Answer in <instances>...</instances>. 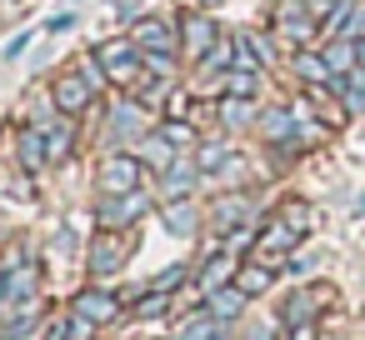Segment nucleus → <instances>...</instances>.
Masks as SVG:
<instances>
[{"instance_id": "obj_3", "label": "nucleus", "mask_w": 365, "mask_h": 340, "mask_svg": "<svg viewBox=\"0 0 365 340\" xmlns=\"http://www.w3.org/2000/svg\"><path fill=\"white\" fill-rule=\"evenodd\" d=\"M96 66H106L115 81H135V71H140V46H135V41H106V46H96Z\"/></svg>"}, {"instance_id": "obj_8", "label": "nucleus", "mask_w": 365, "mask_h": 340, "mask_svg": "<svg viewBox=\"0 0 365 340\" xmlns=\"http://www.w3.org/2000/svg\"><path fill=\"white\" fill-rule=\"evenodd\" d=\"M260 135H265V140H275V145H280V140H295V115H290L285 105L265 110V115H260Z\"/></svg>"}, {"instance_id": "obj_2", "label": "nucleus", "mask_w": 365, "mask_h": 340, "mask_svg": "<svg viewBox=\"0 0 365 340\" xmlns=\"http://www.w3.org/2000/svg\"><path fill=\"white\" fill-rule=\"evenodd\" d=\"M51 101H56V110H66V115H81V110L96 101V86H91L81 71H66V76H56V86H51Z\"/></svg>"}, {"instance_id": "obj_33", "label": "nucleus", "mask_w": 365, "mask_h": 340, "mask_svg": "<svg viewBox=\"0 0 365 340\" xmlns=\"http://www.w3.org/2000/svg\"><path fill=\"white\" fill-rule=\"evenodd\" d=\"M355 66H360V71H365V36H360V41H355Z\"/></svg>"}, {"instance_id": "obj_30", "label": "nucleus", "mask_w": 365, "mask_h": 340, "mask_svg": "<svg viewBox=\"0 0 365 340\" xmlns=\"http://www.w3.org/2000/svg\"><path fill=\"white\" fill-rule=\"evenodd\" d=\"M230 270H235V265H230V260H225V255H215V260H210V265H205V285H210V290H215V285H220V280H225V275H230Z\"/></svg>"}, {"instance_id": "obj_20", "label": "nucleus", "mask_w": 365, "mask_h": 340, "mask_svg": "<svg viewBox=\"0 0 365 340\" xmlns=\"http://www.w3.org/2000/svg\"><path fill=\"white\" fill-rule=\"evenodd\" d=\"M220 125H225V130H240V125H250V101H240V96H225V101H220Z\"/></svg>"}, {"instance_id": "obj_34", "label": "nucleus", "mask_w": 365, "mask_h": 340, "mask_svg": "<svg viewBox=\"0 0 365 340\" xmlns=\"http://www.w3.org/2000/svg\"><path fill=\"white\" fill-rule=\"evenodd\" d=\"M295 340H315V330H310V325H300V330H295Z\"/></svg>"}, {"instance_id": "obj_32", "label": "nucleus", "mask_w": 365, "mask_h": 340, "mask_svg": "<svg viewBox=\"0 0 365 340\" xmlns=\"http://www.w3.org/2000/svg\"><path fill=\"white\" fill-rule=\"evenodd\" d=\"M26 46H31V31H26V36H16V41H11V46H6V56H21V51H26Z\"/></svg>"}, {"instance_id": "obj_24", "label": "nucleus", "mask_w": 365, "mask_h": 340, "mask_svg": "<svg viewBox=\"0 0 365 340\" xmlns=\"http://www.w3.org/2000/svg\"><path fill=\"white\" fill-rule=\"evenodd\" d=\"M160 135H165L175 150H180V145H195V125H190V120H165V125H160Z\"/></svg>"}, {"instance_id": "obj_35", "label": "nucleus", "mask_w": 365, "mask_h": 340, "mask_svg": "<svg viewBox=\"0 0 365 340\" xmlns=\"http://www.w3.org/2000/svg\"><path fill=\"white\" fill-rule=\"evenodd\" d=\"M190 6H200V11H210V6H220V0H190Z\"/></svg>"}, {"instance_id": "obj_1", "label": "nucleus", "mask_w": 365, "mask_h": 340, "mask_svg": "<svg viewBox=\"0 0 365 340\" xmlns=\"http://www.w3.org/2000/svg\"><path fill=\"white\" fill-rule=\"evenodd\" d=\"M275 26H280V36L285 41H295V46H310L315 36H320V21L310 16V0H275Z\"/></svg>"}, {"instance_id": "obj_13", "label": "nucleus", "mask_w": 365, "mask_h": 340, "mask_svg": "<svg viewBox=\"0 0 365 340\" xmlns=\"http://www.w3.org/2000/svg\"><path fill=\"white\" fill-rule=\"evenodd\" d=\"M295 240H300V230L280 220V225H270V230H265V235H260L255 245H260V255H285V250H290Z\"/></svg>"}, {"instance_id": "obj_17", "label": "nucleus", "mask_w": 365, "mask_h": 340, "mask_svg": "<svg viewBox=\"0 0 365 340\" xmlns=\"http://www.w3.org/2000/svg\"><path fill=\"white\" fill-rule=\"evenodd\" d=\"M325 61H330V71H335V76L360 71V66H355V41H345V36H335V46L325 51Z\"/></svg>"}, {"instance_id": "obj_22", "label": "nucleus", "mask_w": 365, "mask_h": 340, "mask_svg": "<svg viewBox=\"0 0 365 340\" xmlns=\"http://www.w3.org/2000/svg\"><path fill=\"white\" fill-rule=\"evenodd\" d=\"M230 61H235V41H225V36H220V41L210 46V56L200 61V76H215V71H220V66H230Z\"/></svg>"}, {"instance_id": "obj_21", "label": "nucleus", "mask_w": 365, "mask_h": 340, "mask_svg": "<svg viewBox=\"0 0 365 340\" xmlns=\"http://www.w3.org/2000/svg\"><path fill=\"white\" fill-rule=\"evenodd\" d=\"M255 91H260V71H230V76H225V96L250 101Z\"/></svg>"}, {"instance_id": "obj_23", "label": "nucleus", "mask_w": 365, "mask_h": 340, "mask_svg": "<svg viewBox=\"0 0 365 340\" xmlns=\"http://www.w3.org/2000/svg\"><path fill=\"white\" fill-rule=\"evenodd\" d=\"M140 66L150 76H170L175 71V51H140Z\"/></svg>"}, {"instance_id": "obj_11", "label": "nucleus", "mask_w": 365, "mask_h": 340, "mask_svg": "<svg viewBox=\"0 0 365 340\" xmlns=\"http://www.w3.org/2000/svg\"><path fill=\"white\" fill-rule=\"evenodd\" d=\"M140 160H145V165H155V170L165 175V170L175 165V145H170L165 135H145V145H140Z\"/></svg>"}, {"instance_id": "obj_25", "label": "nucleus", "mask_w": 365, "mask_h": 340, "mask_svg": "<svg viewBox=\"0 0 365 340\" xmlns=\"http://www.w3.org/2000/svg\"><path fill=\"white\" fill-rule=\"evenodd\" d=\"M240 305H245V290H240V285H235V290H215V295H210V310H215V315H235Z\"/></svg>"}, {"instance_id": "obj_18", "label": "nucleus", "mask_w": 365, "mask_h": 340, "mask_svg": "<svg viewBox=\"0 0 365 340\" xmlns=\"http://www.w3.org/2000/svg\"><path fill=\"white\" fill-rule=\"evenodd\" d=\"M130 135H140V110H135V105H125V110L115 115V125L106 130V145H120V140H130Z\"/></svg>"}, {"instance_id": "obj_19", "label": "nucleus", "mask_w": 365, "mask_h": 340, "mask_svg": "<svg viewBox=\"0 0 365 340\" xmlns=\"http://www.w3.org/2000/svg\"><path fill=\"white\" fill-rule=\"evenodd\" d=\"M165 225H170V235H195V210H190V200H170V205H165Z\"/></svg>"}, {"instance_id": "obj_7", "label": "nucleus", "mask_w": 365, "mask_h": 340, "mask_svg": "<svg viewBox=\"0 0 365 340\" xmlns=\"http://www.w3.org/2000/svg\"><path fill=\"white\" fill-rule=\"evenodd\" d=\"M295 76H300L305 86H330V81H335L330 61H325V56H315V51H300V56H295Z\"/></svg>"}, {"instance_id": "obj_31", "label": "nucleus", "mask_w": 365, "mask_h": 340, "mask_svg": "<svg viewBox=\"0 0 365 340\" xmlns=\"http://www.w3.org/2000/svg\"><path fill=\"white\" fill-rule=\"evenodd\" d=\"M46 31H51V36H61V31H76V11H61V16H51V21H46Z\"/></svg>"}, {"instance_id": "obj_14", "label": "nucleus", "mask_w": 365, "mask_h": 340, "mask_svg": "<svg viewBox=\"0 0 365 340\" xmlns=\"http://www.w3.org/2000/svg\"><path fill=\"white\" fill-rule=\"evenodd\" d=\"M130 41H135L140 51H170V31H165V21H140Z\"/></svg>"}, {"instance_id": "obj_10", "label": "nucleus", "mask_w": 365, "mask_h": 340, "mask_svg": "<svg viewBox=\"0 0 365 340\" xmlns=\"http://www.w3.org/2000/svg\"><path fill=\"white\" fill-rule=\"evenodd\" d=\"M21 165L26 170H46L51 155H46V130H26L21 135Z\"/></svg>"}, {"instance_id": "obj_6", "label": "nucleus", "mask_w": 365, "mask_h": 340, "mask_svg": "<svg viewBox=\"0 0 365 340\" xmlns=\"http://www.w3.org/2000/svg\"><path fill=\"white\" fill-rule=\"evenodd\" d=\"M140 210H145V195L130 190V195H110V200L101 205V220H106V225H125V220L140 215Z\"/></svg>"}, {"instance_id": "obj_26", "label": "nucleus", "mask_w": 365, "mask_h": 340, "mask_svg": "<svg viewBox=\"0 0 365 340\" xmlns=\"http://www.w3.org/2000/svg\"><path fill=\"white\" fill-rule=\"evenodd\" d=\"M235 41H240V46H245V51H250V56L260 61V71H265V66L275 61V46H270L265 36H235Z\"/></svg>"}, {"instance_id": "obj_29", "label": "nucleus", "mask_w": 365, "mask_h": 340, "mask_svg": "<svg viewBox=\"0 0 365 340\" xmlns=\"http://www.w3.org/2000/svg\"><path fill=\"white\" fill-rule=\"evenodd\" d=\"M225 150H230V145H220V140H215V145H205V150H200V160H195V165H200V170H215V165H225Z\"/></svg>"}, {"instance_id": "obj_15", "label": "nucleus", "mask_w": 365, "mask_h": 340, "mask_svg": "<svg viewBox=\"0 0 365 340\" xmlns=\"http://www.w3.org/2000/svg\"><path fill=\"white\" fill-rule=\"evenodd\" d=\"M120 255H125V245H120V240H110V235H101V240H96V250H91V270H96V275H106V270H115V265H120Z\"/></svg>"}, {"instance_id": "obj_12", "label": "nucleus", "mask_w": 365, "mask_h": 340, "mask_svg": "<svg viewBox=\"0 0 365 340\" xmlns=\"http://www.w3.org/2000/svg\"><path fill=\"white\" fill-rule=\"evenodd\" d=\"M195 170H200L195 160H185V155H175V165L165 170V190H170L175 200H185V190L195 185Z\"/></svg>"}, {"instance_id": "obj_27", "label": "nucleus", "mask_w": 365, "mask_h": 340, "mask_svg": "<svg viewBox=\"0 0 365 340\" xmlns=\"http://www.w3.org/2000/svg\"><path fill=\"white\" fill-rule=\"evenodd\" d=\"M235 285H240V290H245V295H260V290H265V285H270V270H260V265H245V270H240V280H235Z\"/></svg>"}, {"instance_id": "obj_9", "label": "nucleus", "mask_w": 365, "mask_h": 340, "mask_svg": "<svg viewBox=\"0 0 365 340\" xmlns=\"http://www.w3.org/2000/svg\"><path fill=\"white\" fill-rule=\"evenodd\" d=\"M71 150H76V125H71V120L46 125V155H51V160H71Z\"/></svg>"}, {"instance_id": "obj_16", "label": "nucleus", "mask_w": 365, "mask_h": 340, "mask_svg": "<svg viewBox=\"0 0 365 340\" xmlns=\"http://www.w3.org/2000/svg\"><path fill=\"white\" fill-rule=\"evenodd\" d=\"M76 315H81V320H96V325H101V320H110V315H115V300H110V295H96V290H91V295H81V300H76Z\"/></svg>"}, {"instance_id": "obj_28", "label": "nucleus", "mask_w": 365, "mask_h": 340, "mask_svg": "<svg viewBox=\"0 0 365 340\" xmlns=\"http://www.w3.org/2000/svg\"><path fill=\"white\" fill-rule=\"evenodd\" d=\"M285 225H295V230L305 235V230H310V205H300V200H290V205H285Z\"/></svg>"}, {"instance_id": "obj_5", "label": "nucleus", "mask_w": 365, "mask_h": 340, "mask_svg": "<svg viewBox=\"0 0 365 340\" xmlns=\"http://www.w3.org/2000/svg\"><path fill=\"white\" fill-rule=\"evenodd\" d=\"M101 180H106L110 195H130V190H140V160L135 155H110L101 165Z\"/></svg>"}, {"instance_id": "obj_4", "label": "nucleus", "mask_w": 365, "mask_h": 340, "mask_svg": "<svg viewBox=\"0 0 365 340\" xmlns=\"http://www.w3.org/2000/svg\"><path fill=\"white\" fill-rule=\"evenodd\" d=\"M215 41H220V31H215L210 16H185V21H180V51H185L190 61H205Z\"/></svg>"}]
</instances>
